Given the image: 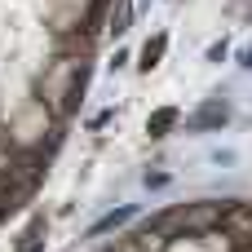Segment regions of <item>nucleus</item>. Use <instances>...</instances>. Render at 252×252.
I'll list each match as a JSON object with an SVG mask.
<instances>
[{
	"mask_svg": "<svg viewBox=\"0 0 252 252\" xmlns=\"http://www.w3.org/2000/svg\"><path fill=\"white\" fill-rule=\"evenodd\" d=\"M221 208H226V204H213V199L182 208V213H177V226H182V235H204V230H217V221H221Z\"/></svg>",
	"mask_w": 252,
	"mask_h": 252,
	"instance_id": "obj_1",
	"label": "nucleus"
},
{
	"mask_svg": "<svg viewBox=\"0 0 252 252\" xmlns=\"http://www.w3.org/2000/svg\"><path fill=\"white\" fill-rule=\"evenodd\" d=\"M217 230L235 235V244H248V239H252V208L244 204V199L226 204V208H221V221H217Z\"/></svg>",
	"mask_w": 252,
	"mask_h": 252,
	"instance_id": "obj_2",
	"label": "nucleus"
},
{
	"mask_svg": "<svg viewBox=\"0 0 252 252\" xmlns=\"http://www.w3.org/2000/svg\"><path fill=\"white\" fill-rule=\"evenodd\" d=\"M226 120H230V106L213 97V102H204V106L190 115V128H199V133H204V128H221Z\"/></svg>",
	"mask_w": 252,
	"mask_h": 252,
	"instance_id": "obj_3",
	"label": "nucleus"
},
{
	"mask_svg": "<svg viewBox=\"0 0 252 252\" xmlns=\"http://www.w3.org/2000/svg\"><path fill=\"white\" fill-rule=\"evenodd\" d=\"M133 217H137V208H133V204H124V208H115V213H106V217H97L89 235H106V230H115V226H124V221H133Z\"/></svg>",
	"mask_w": 252,
	"mask_h": 252,
	"instance_id": "obj_4",
	"label": "nucleus"
},
{
	"mask_svg": "<svg viewBox=\"0 0 252 252\" xmlns=\"http://www.w3.org/2000/svg\"><path fill=\"white\" fill-rule=\"evenodd\" d=\"M164 49H168V35L159 31L155 40H146V44H142V62H137V66H142V71H155V66H159V58H164Z\"/></svg>",
	"mask_w": 252,
	"mask_h": 252,
	"instance_id": "obj_5",
	"label": "nucleus"
},
{
	"mask_svg": "<svg viewBox=\"0 0 252 252\" xmlns=\"http://www.w3.org/2000/svg\"><path fill=\"white\" fill-rule=\"evenodd\" d=\"M133 27V0H115V9H111V22H106V31L111 35H124Z\"/></svg>",
	"mask_w": 252,
	"mask_h": 252,
	"instance_id": "obj_6",
	"label": "nucleus"
},
{
	"mask_svg": "<svg viewBox=\"0 0 252 252\" xmlns=\"http://www.w3.org/2000/svg\"><path fill=\"white\" fill-rule=\"evenodd\" d=\"M173 124H177V106H159V111L146 120V133H151V137H164Z\"/></svg>",
	"mask_w": 252,
	"mask_h": 252,
	"instance_id": "obj_7",
	"label": "nucleus"
},
{
	"mask_svg": "<svg viewBox=\"0 0 252 252\" xmlns=\"http://www.w3.org/2000/svg\"><path fill=\"white\" fill-rule=\"evenodd\" d=\"M146 186H151V190H159V186H168V173H146Z\"/></svg>",
	"mask_w": 252,
	"mask_h": 252,
	"instance_id": "obj_8",
	"label": "nucleus"
}]
</instances>
